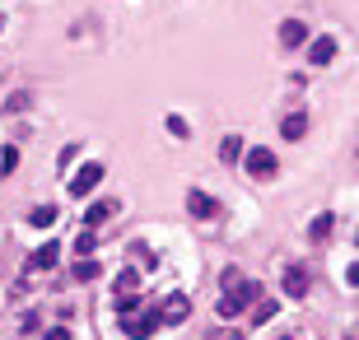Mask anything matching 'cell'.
<instances>
[{
  "label": "cell",
  "instance_id": "6da1fadb",
  "mask_svg": "<svg viewBox=\"0 0 359 340\" xmlns=\"http://www.w3.org/2000/svg\"><path fill=\"white\" fill-rule=\"evenodd\" d=\"M252 298H262V284L243 275L238 284H229V289H224V298H219V317H238V312H248Z\"/></svg>",
  "mask_w": 359,
  "mask_h": 340
},
{
  "label": "cell",
  "instance_id": "7a4b0ae2",
  "mask_svg": "<svg viewBox=\"0 0 359 340\" xmlns=\"http://www.w3.org/2000/svg\"><path fill=\"white\" fill-rule=\"evenodd\" d=\"M243 168L252 172V177H276V172H280V159H276V149H262V145H252L248 154H243Z\"/></svg>",
  "mask_w": 359,
  "mask_h": 340
},
{
  "label": "cell",
  "instance_id": "3957f363",
  "mask_svg": "<svg viewBox=\"0 0 359 340\" xmlns=\"http://www.w3.org/2000/svg\"><path fill=\"white\" fill-rule=\"evenodd\" d=\"M159 326H163V322H159V312H141V317L131 312V317H122V331H126L131 340H150Z\"/></svg>",
  "mask_w": 359,
  "mask_h": 340
},
{
  "label": "cell",
  "instance_id": "277c9868",
  "mask_svg": "<svg viewBox=\"0 0 359 340\" xmlns=\"http://www.w3.org/2000/svg\"><path fill=\"white\" fill-rule=\"evenodd\" d=\"M103 163H84V168L75 172V177H70V196H79V201H84V196H89V191H94L98 182H103Z\"/></svg>",
  "mask_w": 359,
  "mask_h": 340
},
{
  "label": "cell",
  "instance_id": "5b68a950",
  "mask_svg": "<svg viewBox=\"0 0 359 340\" xmlns=\"http://www.w3.org/2000/svg\"><path fill=\"white\" fill-rule=\"evenodd\" d=\"M187 317H191V298L187 294H168V298H163L159 322H173V326H177V322H187Z\"/></svg>",
  "mask_w": 359,
  "mask_h": 340
},
{
  "label": "cell",
  "instance_id": "8992f818",
  "mask_svg": "<svg viewBox=\"0 0 359 340\" xmlns=\"http://www.w3.org/2000/svg\"><path fill=\"white\" fill-rule=\"evenodd\" d=\"M187 210L196 219H215L219 215V201H215V196H205L201 186H191V191H187Z\"/></svg>",
  "mask_w": 359,
  "mask_h": 340
},
{
  "label": "cell",
  "instance_id": "52a82bcc",
  "mask_svg": "<svg viewBox=\"0 0 359 340\" xmlns=\"http://www.w3.org/2000/svg\"><path fill=\"white\" fill-rule=\"evenodd\" d=\"M280 284H285V294H289V298H303V294H308V270H303V266H285Z\"/></svg>",
  "mask_w": 359,
  "mask_h": 340
},
{
  "label": "cell",
  "instance_id": "ba28073f",
  "mask_svg": "<svg viewBox=\"0 0 359 340\" xmlns=\"http://www.w3.org/2000/svg\"><path fill=\"white\" fill-rule=\"evenodd\" d=\"M280 42L285 47H303L308 42V24H303V19H285L280 24Z\"/></svg>",
  "mask_w": 359,
  "mask_h": 340
},
{
  "label": "cell",
  "instance_id": "9c48e42d",
  "mask_svg": "<svg viewBox=\"0 0 359 340\" xmlns=\"http://www.w3.org/2000/svg\"><path fill=\"white\" fill-rule=\"evenodd\" d=\"M112 215H117V201H94V205H89V215H84V229H103V219H112Z\"/></svg>",
  "mask_w": 359,
  "mask_h": 340
},
{
  "label": "cell",
  "instance_id": "30bf717a",
  "mask_svg": "<svg viewBox=\"0 0 359 340\" xmlns=\"http://www.w3.org/2000/svg\"><path fill=\"white\" fill-rule=\"evenodd\" d=\"M280 136L285 140H303L308 136V117H303V112H289V117L280 122Z\"/></svg>",
  "mask_w": 359,
  "mask_h": 340
},
{
  "label": "cell",
  "instance_id": "8fae6325",
  "mask_svg": "<svg viewBox=\"0 0 359 340\" xmlns=\"http://www.w3.org/2000/svg\"><path fill=\"white\" fill-rule=\"evenodd\" d=\"M56 257H61V248H56V243H42V248L29 257V266H33V270H51V266H56Z\"/></svg>",
  "mask_w": 359,
  "mask_h": 340
},
{
  "label": "cell",
  "instance_id": "7c38bea8",
  "mask_svg": "<svg viewBox=\"0 0 359 340\" xmlns=\"http://www.w3.org/2000/svg\"><path fill=\"white\" fill-rule=\"evenodd\" d=\"M308 56H312V65H331L336 61V42H331V38H317V42L308 47Z\"/></svg>",
  "mask_w": 359,
  "mask_h": 340
},
{
  "label": "cell",
  "instance_id": "4fadbf2b",
  "mask_svg": "<svg viewBox=\"0 0 359 340\" xmlns=\"http://www.w3.org/2000/svg\"><path fill=\"white\" fill-rule=\"evenodd\" d=\"M51 224H56V205H38L29 215V229H51Z\"/></svg>",
  "mask_w": 359,
  "mask_h": 340
},
{
  "label": "cell",
  "instance_id": "5bb4252c",
  "mask_svg": "<svg viewBox=\"0 0 359 340\" xmlns=\"http://www.w3.org/2000/svg\"><path fill=\"white\" fill-rule=\"evenodd\" d=\"M276 308H280L276 298H257V308H252V326H266L271 317H276Z\"/></svg>",
  "mask_w": 359,
  "mask_h": 340
},
{
  "label": "cell",
  "instance_id": "9a60e30c",
  "mask_svg": "<svg viewBox=\"0 0 359 340\" xmlns=\"http://www.w3.org/2000/svg\"><path fill=\"white\" fill-rule=\"evenodd\" d=\"M136 289H141V270H136V266H126L122 275H117V294H136Z\"/></svg>",
  "mask_w": 359,
  "mask_h": 340
},
{
  "label": "cell",
  "instance_id": "2e32d148",
  "mask_svg": "<svg viewBox=\"0 0 359 340\" xmlns=\"http://www.w3.org/2000/svg\"><path fill=\"white\" fill-rule=\"evenodd\" d=\"M70 275H75L79 284H89V280H98V275H103V266H98V261H89V257H84V261H75V270H70Z\"/></svg>",
  "mask_w": 359,
  "mask_h": 340
},
{
  "label": "cell",
  "instance_id": "e0dca14e",
  "mask_svg": "<svg viewBox=\"0 0 359 340\" xmlns=\"http://www.w3.org/2000/svg\"><path fill=\"white\" fill-rule=\"evenodd\" d=\"M219 159H224V163H238V159H243V140H238V136H224V145H219Z\"/></svg>",
  "mask_w": 359,
  "mask_h": 340
},
{
  "label": "cell",
  "instance_id": "ac0fdd59",
  "mask_svg": "<svg viewBox=\"0 0 359 340\" xmlns=\"http://www.w3.org/2000/svg\"><path fill=\"white\" fill-rule=\"evenodd\" d=\"M331 224H336V215H317V219H312V229H308V238H312V243L331 238Z\"/></svg>",
  "mask_w": 359,
  "mask_h": 340
},
{
  "label": "cell",
  "instance_id": "d6986e66",
  "mask_svg": "<svg viewBox=\"0 0 359 340\" xmlns=\"http://www.w3.org/2000/svg\"><path fill=\"white\" fill-rule=\"evenodd\" d=\"M15 168H19V149H15V145H5V149H0V177H10Z\"/></svg>",
  "mask_w": 359,
  "mask_h": 340
},
{
  "label": "cell",
  "instance_id": "ffe728a7",
  "mask_svg": "<svg viewBox=\"0 0 359 340\" xmlns=\"http://www.w3.org/2000/svg\"><path fill=\"white\" fill-rule=\"evenodd\" d=\"M24 108H29V93H24V89L5 98V117H19V112H24Z\"/></svg>",
  "mask_w": 359,
  "mask_h": 340
},
{
  "label": "cell",
  "instance_id": "44dd1931",
  "mask_svg": "<svg viewBox=\"0 0 359 340\" xmlns=\"http://www.w3.org/2000/svg\"><path fill=\"white\" fill-rule=\"evenodd\" d=\"M136 308H141V298H136V294H117V312H122V317H131Z\"/></svg>",
  "mask_w": 359,
  "mask_h": 340
},
{
  "label": "cell",
  "instance_id": "7402d4cb",
  "mask_svg": "<svg viewBox=\"0 0 359 340\" xmlns=\"http://www.w3.org/2000/svg\"><path fill=\"white\" fill-rule=\"evenodd\" d=\"M94 243H98L94 229H84V233H79V243H75V252H79V257H89V252H94Z\"/></svg>",
  "mask_w": 359,
  "mask_h": 340
},
{
  "label": "cell",
  "instance_id": "603a6c76",
  "mask_svg": "<svg viewBox=\"0 0 359 340\" xmlns=\"http://www.w3.org/2000/svg\"><path fill=\"white\" fill-rule=\"evenodd\" d=\"M131 261H141V266H154V252H150V248H141V243H136V248H131Z\"/></svg>",
  "mask_w": 359,
  "mask_h": 340
},
{
  "label": "cell",
  "instance_id": "cb8c5ba5",
  "mask_svg": "<svg viewBox=\"0 0 359 340\" xmlns=\"http://www.w3.org/2000/svg\"><path fill=\"white\" fill-rule=\"evenodd\" d=\"M168 131H173V136H177V140H187V136H191V126L182 122V117H168Z\"/></svg>",
  "mask_w": 359,
  "mask_h": 340
},
{
  "label": "cell",
  "instance_id": "d4e9b609",
  "mask_svg": "<svg viewBox=\"0 0 359 340\" xmlns=\"http://www.w3.org/2000/svg\"><path fill=\"white\" fill-rule=\"evenodd\" d=\"M42 340H70V326H51V331H47Z\"/></svg>",
  "mask_w": 359,
  "mask_h": 340
},
{
  "label": "cell",
  "instance_id": "484cf974",
  "mask_svg": "<svg viewBox=\"0 0 359 340\" xmlns=\"http://www.w3.org/2000/svg\"><path fill=\"white\" fill-rule=\"evenodd\" d=\"M219 340H243V331H219Z\"/></svg>",
  "mask_w": 359,
  "mask_h": 340
},
{
  "label": "cell",
  "instance_id": "4316f807",
  "mask_svg": "<svg viewBox=\"0 0 359 340\" xmlns=\"http://www.w3.org/2000/svg\"><path fill=\"white\" fill-rule=\"evenodd\" d=\"M280 340H294V336H280Z\"/></svg>",
  "mask_w": 359,
  "mask_h": 340
},
{
  "label": "cell",
  "instance_id": "83f0119b",
  "mask_svg": "<svg viewBox=\"0 0 359 340\" xmlns=\"http://www.w3.org/2000/svg\"><path fill=\"white\" fill-rule=\"evenodd\" d=\"M345 340H355V336H345Z\"/></svg>",
  "mask_w": 359,
  "mask_h": 340
}]
</instances>
